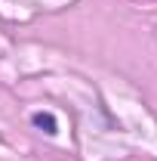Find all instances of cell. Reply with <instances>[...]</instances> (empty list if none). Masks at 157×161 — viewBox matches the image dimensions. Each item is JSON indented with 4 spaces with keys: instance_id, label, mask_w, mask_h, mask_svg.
Masks as SVG:
<instances>
[{
    "instance_id": "cell-1",
    "label": "cell",
    "mask_w": 157,
    "mask_h": 161,
    "mask_svg": "<svg viewBox=\"0 0 157 161\" xmlns=\"http://www.w3.org/2000/svg\"><path fill=\"white\" fill-rule=\"evenodd\" d=\"M34 124H37L43 133H56V130H59L56 118H53V115H46V112H37V115H34Z\"/></svg>"
}]
</instances>
